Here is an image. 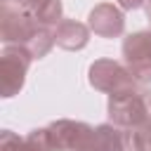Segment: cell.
Returning <instances> with one entry per match:
<instances>
[{
  "label": "cell",
  "mask_w": 151,
  "mask_h": 151,
  "mask_svg": "<svg viewBox=\"0 0 151 151\" xmlns=\"http://www.w3.org/2000/svg\"><path fill=\"white\" fill-rule=\"evenodd\" d=\"M106 116L109 123L123 130H134L146 125L151 120V92H146L144 87H132L125 92L109 94Z\"/></svg>",
  "instance_id": "obj_1"
},
{
  "label": "cell",
  "mask_w": 151,
  "mask_h": 151,
  "mask_svg": "<svg viewBox=\"0 0 151 151\" xmlns=\"http://www.w3.org/2000/svg\"><path fill=\"white\" fill-rule=\"evenodd\" d=\"M33 54L24 45H5L0 52V97L9 99L21 92Z\"/></svg>",
  "instance_id": "obj_2"
},
{
  "label": "cell",
  "mask_w": 151,
  "mask_h": 151,
  "mask_svg": "<svg viewBox=\"0 0 151 151\" xmlns=\"http://www.w3.org/2000/svg\"><path fill=\"white\" fill-rule=\"evenodd\" d=\"M87 80L94 90L106 92V94H116V92H125L132 87H139L142 83L134 80V76L130 73V68L116 59H97L90 64L87 71Z\"/></svg>",
  "instance_id": "obj_3"
},
{
  "label": "cell",
  "mask_w": 151,
  "mask_h": 151,
  "mask_svg": "<svg viewBox=\"0 0 151 151\" xmlns=\"http://www.w3.org/2000/svg\"><path fill=\"white\" fill-rule=\"evenodd\" d=\"M54 151H94V127L83 120L59 118L47 125Z\"/></svg>",
  "instance_id": "obj_4"
},
{
  "label": "cell",
  "mask_w": 151,
  "mask_h": 151,
  "mask_svg": "<svg viewBox=\"0 0 151 151\" xmlns=\"http://www.w3.org/2000/svg\"><path fill=\"white\" fill-rule=\"evenodd\" d=\"M42 24H38L24 7H12L9 2L0 9V40L5 45H28Z\"/></svg>",
  "instance_id": "obj_5"
},
{
  "label": "cell",
  "mask_w": 151,
  "mask_h": 151,
  "mask_svg": "<svg viewBox=\"0 0 151 151\" xmlns=\"http://www.w3.org/2000/svg\"><path fill=\"white\" fill-rule=\"evenodd\" d=\"M123 59L137 83H151V31L130 33L123 40Z\"/></svg>",
  "instance_id": "obj_6"
},
{
  "label": "cell",
  "mask_w": 151,
  "mask_h": 151,
  "mask_svg": "<svg viewBox=\"0 0 151 151\" xmlns=\"http://www.w3.org/2000/svg\"><path fill=\"white\" fill-rule=\"evenodd\" d=\"M87 26L99 38H118L125 31V14L120 5L113 2H99L87 14Z\"/></svg>",
  "instance_id": "obj_7"
},
{
  "label": "cell",
  "mask_w": 151,
  "mask_h": 151,
  "mask_svg": "<svg viewBox=\"0 0 151 151\" xmlns=\"http://www.w3.org/2000/svg\"><path fill=\"white\" fill-rule=\"evenodd\" d=\"M0 151H54V144L47 127H35L24 137L14 134L12 130H2Z\"/></svg>",
  "instance_id": "obj_8"
},
{
  "label": "cell",
  "mask_w": 151,
  "mask_h": 151,
  "mask_svg": "<svg viewBox=\"0 0 151 151\" xmlns=\"http://www.w3.org/2000/svg\"><path fill=\"white\" fill-rule=\"evenodd\" d=\"M90 26L83 24V21H76V19H61L54 28V40L61 50H68V52H78L83 47H87L90 42Z\"/></svg>",
  "instance_id": "obj_9"
},
{
  "label": "cell",
  "mask_w": 151,
  "mask_h": 151,
  "mask_svg": "<svg viewBox=\"0 0 151 151\" xmlns=\"http://www.w3.org/2000/svg\"><path fill=\"white\" fill-rule=\"evenodd\" d=\"M19 7H24L38 24L42 26H57L64 17V5L61 0H24Z\"/></svg>",
  "instance_id": "obj_10"
},
{
  "label": "cell",
  "mask_w": 151,
  "mask_h": 151,
  "mask_svg": "<svg viewBox=\"0 0 151 151\" xmlns=\"http://www.w3.org/2000/svg\"><path fill=\"white\" fill-rule=\"evenodd\" d=\"M94 151H127V132L113 123L94 127Z\"/></svg>",
  "instance_id": "obj_11"
},
{
  "label": "cell",
  "mask_w": 151,
  "mask_h": 151,
  "mask_svg": "<svg viewBox=\"0 0 151 151\" xmlns=\"http://www.w3.org/2000/svg\"><path fill=\"white\" fill-rule=\"evenodd\" d=\"M54 45H57V40H54V31H52L50 26H40L38 33L31 38V42H28L26 47H28V52L33 54V59H42V57L50 54V50H52Z\"/></svg>",
  "instance_id": "obj_12"
},
{
  "label": "cell",
  "mask_w": 151,
  "mask_h": 151,
  "mask_svg": "<svg viewBox=\"0 0 151 151\" xmlns=\"http://www.w3.org/2000/svg\"><path fill=\"white\" fill-rule=\"evenodd\" d=\"M125 132H127V151H151V120L142 127Z\"/></svg>",
  "instance_id": "obj_13"
},
{
  "label": "cell",
  "mask_w": 151,
  "mask_h": 151,
  "mask_svg": "<svg viewBox=\"0 0 151 151\" xmlns=\"http://www.w3.org/2000/svg\"><path fill=\"white\" fill-rule=\"evenodd\" d=\"M149 0H118V5L123 9H139V7H146Z\"/></svg>",
  "instance_id": "obj_14"
},
{
  "label": "cell",
  "mask_w": 151,
  "mask_h": 151,
  "mask_svg": "<svg viewBox=\"0 0 151 151\" xmlns=\"http://www.w3.org/2000/svg\"><path fill=\"white\" fill-rule=\"evenodd\" d=\"M144 9H146V19H149V24H151V0L146 2V7H144Z\"/></svg>",
  "instance_id": "obj_15"
}]
</instances>
